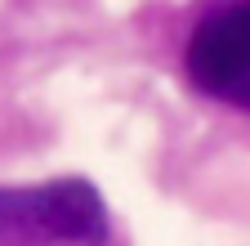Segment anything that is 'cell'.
<instances>
[{"mask_svg":"<svg viewBox=\"0 0 250 246\" xmlns=\"http://www.w3.org/2000/svg\"><path fill=\"white\" fill-rule=\"evenodd\" d=\"M183 63L201 94L250 112V0H232L201 18Z\"/></svg>","mask_w":250,"mask_h":246,"instance_id":"cell-2","label":"cell"},{"mask_svg":"<svg viewBox=\"0 0 250 246\" xmlns=\"http://www.w3.org/2000/svg\"><path fill=\"white\" fill-rule=\"evenodd\" d=\"M107 206L89 179H54L27 188H0V242L5 246H45L107 242Z\"/></svg>","mask_w":250,"mask_h":246,"instance_id":"cell-1","label":"cell"}]
</instances>
